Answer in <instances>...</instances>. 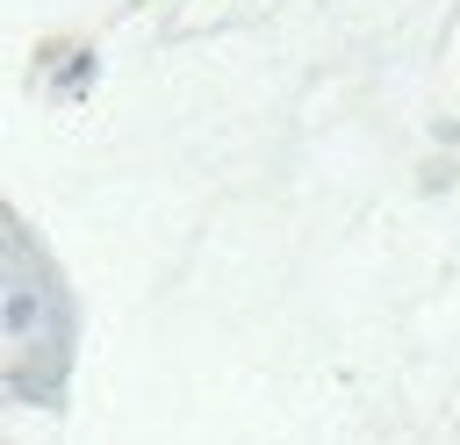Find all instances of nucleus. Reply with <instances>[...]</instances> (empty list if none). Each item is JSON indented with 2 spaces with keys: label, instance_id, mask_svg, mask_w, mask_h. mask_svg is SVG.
I'll return each instance as SVG.
<instances>
[{
  "label": "nucleus",
  "instance_id": "obj_1",
  "mask_svg": "<svg viewBox=\"0 0 460 445\" xmlns=\"http://www.w3.org/2000/svg\"><path fill=\"white\" fill-rule=\"evenodd\" d=\"M36 316V294H7V330H22Z\"/></svg>",
  "mask_w": 460,
  "mask_h": 445
}]
</instances>
